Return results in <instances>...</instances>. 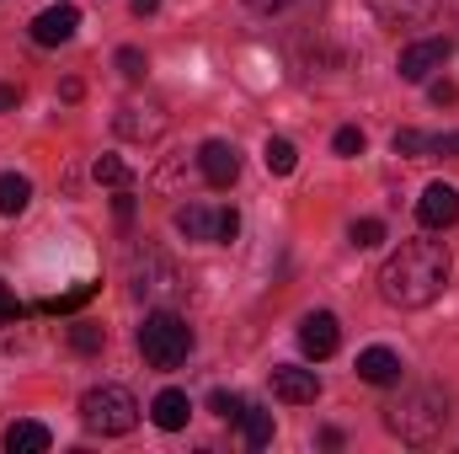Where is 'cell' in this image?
<instances>
[{
	"mask_svg": "<svg viewBox=\"0 0 459 454\" xmlns=\"http://www.w3.org/2000/svg\"><path fill=\"white\" fill-rule=\"evenodd\" d=\"M113 128L123 139H155L160 128H166V113L160 108H139V102H128V108H117Z\"/></svg>",
	"mask_w": 459,
	"mask_h": 454,
	"instance_id": "4fadbf2b",
	"label": "cell"
},
{
	"mask_svg": "<svg viewBox=\"0 0 459 454\" xmlns=\"http://www.w3.org/2000/svg\"><path fill=\"white\" fill-rule=\"evenodd\" d=\"M177 289H182V278H177V267H171L160 251L134 257V294H139V300H166V294H177Z\"/></svg>",
	"mask_w": 459,
	"mask_h": 454,
	"instance_id": "52a82bcc",
	"label": "cell"
},
{
	"mask_svg": "<svg viewBox=\"0 0 459 454\" xmlns=\"http://www.w3.org/2000/svg\"><path fill=\"white\" fill-rule=\"evenodd\" d=\"M150 417H155V428H166V433H177V428H187V417H193V406H187V396H182V390H160V396L150 401Z\"/></svg>",
	"mask_w": 459,
	"mask_h": 454,
	"instance_id": "2e32d148",
	"label": "cell"
},
{
	"mask_svg": "<svg viewBox=\"0 0 459 454\" xmlns=\"http://www.w3.org/2000/svg\"><path fill=\"white\" fill-rule=\"evenodd\" d=\"M209 412H214V417H225V423H240L246 401H240V396H230V390H214V396H209Z\"/></svg>",
	"mask_w": 459,
	"mask_h": 454,
	"instance_id": "cb8c5ba5",
	"label": "cell"
},
{
	"mask_svg": "<svg viewBox=\"0 0 459 454\" xmlns=\"http://www.w3.org/2000/svg\"><path fill=\"white\" fill-rule=\"evenodd\" d=\"M160 11V0H134V16H155Z\"/></svg>",
	"mask_w": 459,
	"mask_h": 454,
	"instance_id": "d6a6232c",
	"label": "cell"
},
{
	"mask_svg": "<svg viewBox=\"0 0 459 454\" xmlns=\"http://www.w3.org/2000/svg\"><path fill=\"white\" fill-rule=\"evenodd\" d=\"M240 423H246V444H251V450H267V444H273V412L246 406V412H240Z\"/></svg>",
	"mask_w": 459,
	"mask_h": 454,
	"instance_id": "d6986e66",
	"label": "cell"
},
{
	"mask_svg": "<svg viewBox=\"0 0 459 454\" xmlns=\"http://www.w3.org/2000/svg\"><path fill=\"white\" fill-rule=\"evenodd\" d=\"M273 396H278V401H289V406H310V401L321 396V380H316V369L278 363V369H273Z\"/></svg>",
	"mask_w": 459,
	"mask_h": 454,
	"instance_id": "30bf717a",
	"label": "cell"
},
{
	"mask_svg": "<svg viewBox=\"0 0 459 454\" xmlns=\"http://www.w3.org/2000/svg\"><path fill=\"white\" fill-rule=\"evenodd\" d=\"M395 155H428V134L401 128V134H395Z\"/></svg>",
	"mask_w": 459,
	"mask_h": 454,
	"instance_id": "4316f807",
	"label": "cell"
},
{
	"mask_svg": "<svg viewBox=\"0 0 459 454\" xmlns=\"http://www.w3.org/2000/svg\"><path fill=\"white\" fill-rule=\"evenodd\" d=\"M81 417H86V428L91 433H134V423H139V401L123 390V385H97V390H86L81 396Z\"/></svg>",
	"mask_w": 459,
	"mask_h": 454,
	"instance_id": "277c9868",
	"label": "cell"
},
{
	"mask_svg": "<svg viewBox=\"0 0 459 454\" xmlns=\"http://www.w3.org/2000/svg\"><path fill=\"white\" fill-rule=\"evenodd\" d=\"M332 150H337V155H363V128H337Z\"/></svg>",
	"mask_w": 459,
	"mask_h": 454,
	"instance_id": "83f0119b",
	"label": "cell"
},
{
	"mask_svg": "<svg viewBox=\"0 0 459 454\" xmlns=\"http://www.w3.org/2000/svg\"><path fill=\"white\" fill-rule=\"evenodd\" d=\"M299 347H305L310 358H332V353L342 347V327H337V316H332V310H310V316L299 321Z\"/></svg>",
	"mask_w": 459,
	"mask_h": 454,
	"instance_id": "9c48e42d",
	"label": "cell"
},
{
	"mask_svg": "<svg viewBox=\"0 0 459 454\" xmlns=\"http://www.w3.org/2000/svg\"><path fill=\"white\" fill-rule=\"evenodd\" d=\"M177 230L187 240H235L240 235V214L235 209H209V204H182L177 209Z\"/></svg>",
	"mask_w": 459,
	"mask_h": 454,
	"instance_id": "5b68a950",
	"label": "cell"
},
{
	"mask_svg": "<svg viewBox=\"0 0 459 454\" xmlns=\"http://www.w3.org/2000/svg\"><path fill=\"white\" fill-rule=\"evenodd\" d=\"M75 27H81V11L75 5H48V11L32 16V43L38 48H59V43L75 38Z\"/></svg>",
	"mask_w": 459,
	"mask_h": 454,
	"instance_id": "ba28073f",
	"label": "cell"
},
{
	"mask_svg": "<svg viewBox=\"0 0 459 454\" xmlns=\"http://www.w3.org/2000/svg\"><path fill=\"white\" fill-rule=\"evenodd\" d=\"M48 444H54V439H48L43 423H11V428H5V450L11 454H43Z\"/></svg>",
	"mask_w": 459,
	"mask_h": 454,
	"instance_id": "e0dca14e",
	"label": "cell"
},
{
	"mask_svg": "<svg viewBox=\"0 0 459 454\" xmlns=\"http://www.w3.org/2000/svg\"><path fill=\"white\" fill-rule=\"evenodd\" d=\"M417 220L428 230H449L459 220V188H449V182H433L422 198H417Z\"/></svg>",
	"mask_w": 459,
	"mask_h": 454,
	"instance_id": "8fae6325",
	"label": "cell"
},
{
	"mask_svg": "<svg viewBox=\"0 0 459 454\" xmlns=\"http://www.w3.org/2000/svg\"><path fill=\"white\" fill-rule=\"evenodd\" d=\"M428 155H459V134H438V139H428Z\"/></svg>",
	"mask_w": 459,
	"mask_h": 454,
	"instance_id": "f546056e",
	"label": "cell"
},
{
	"mask_svg": "<svg viewBox=\"0 0 459 454\" xmlns=\"http://www.w3.org/2000/svg\"><path fill=\"white\" fill-rule=\"evenodd\" d=\"M70 342H75L81 353H102V342H108V332H102L97 321H81V327L70 332Z\"/></svg>",
	"mask_w": 459,
	"mask_h": 454,
	"instance_id": "d4e9b609",
	"label": "cell"
},
{
	"mask_svg": "<svg viewBox=\"0 0 459 454\" xmlns=\"http://www.w3.org/2000/svg\"><path fill=\"white\" fill-rule=\"evenodd\" d=\"M27 204H32V182H27L22 171H0V214L16 220Z\"/></svg>",
	"mask_w": 459,
	"mask_h": 454,
	"instance_id": "ac0fdd59",
	"label": "cell"
},
{
	"mask_svg": "<svg viewBox=\"0 0 459 454\" xmlns=\"http://www.w3.org/2000/svg\"><path fill=\"white\" fill-rule=\"evenodd\" d=\"M449 54H455V43H449V38H422V43H406V48H401L395 70H401V81H428L433 70H444V65H449Z\"/></svg>",
	"mask_w": 459,
	"mask_h": 454,
	"instance_id": "8992f818",
	"label": "cell"
},
{
	"mask_svg": "<svg viewBox=\"0 0 459 454\" xmlns=\"http://www.w3.org/2000/svg\"><path fill=\"white\" fill-rule=\"evenodd\" d=\"M433 102H438V108H455L459 86H455V81H433Z\"/></svg>",
	"mask_w": 459,
	"mask_h": 454,
	"instance_id": "f1b7e54d",
	"label": "cell"
},
{
	"mask_svg": "<svg viewBox=\"0 0 459 454\" xmlns=\"http://www.w3.org/2000/svg\"><path fill=\"white\" fill-rule=\"evenodd\" d=\"M368 11L390 27H411V22H433L438 0H368Z\"/></svg>",
	"mask_w": 459,
	"mask_h": 454,
	"instance_id": "5bb4252c",
	"label": "cell"
},
{
	"mask_svg": "<svg viewBox=\"0 0 459 454\" xmlns=\"http://www.w3.org/2000/svg\"><path fill=\"white\" fill-rule=\"evenodd\" d=\"M5 321H16V300H11V289L0 284V327H5Z\"/></svg>",
	"mask_w": 459,
	"mask_h": 454,
	"instance_id": "4dcf8cb0",
	"label": "cell"
},
{
	"mask_svg": "<svg viewBox=\"0 0 459 454\" xmlns=\"http://www.w3.org/2000/svg\"><path fill=\"white\" fill-rule=\"evenodd\" d=\"M97 294V284H81V289H70V294H59V300H48L43 310H54V316H70V310H81L86 300Z\"/></svg>",
	"mask_w": 459,
	"mask_h": 454,
	"instance_id": "7402d4cb",
	"label": "cell"
},
{
	"mask_svg": "<svg viewBox=\"0 0 459 454\" xmlns=\"http://www.w3.org/2000/svg\"><path fill=\"white\" fill-rule=\"evenodd\" d=\"M139 353H144L150 369H177L193 353V327L177 310H150L144 327H139Z\"/></svg>",
	"mask_w": 459,
	"mask_h": 454,
	"instance_id": "3957f363",
	"label": "cell"
},
{
	"mask_svg": "<svg viewBox=\"0 0 459 454\" xmlns=\"http://www.w3.org/2000/svg\"><path fill=\"white\" fill-rule=\"evenodd\" d=\"M117 70H123V75H128V81H139V75H144V70H150V59H144V54H139V48H117Z\"/></svg>",
	"mask_w": 459,
	"mask_h": 454,
	"instance_id": "484cf974",
	"label": "cell"
},
{
	"mask_svg": "<svg viewBox=\"0 0 459 454\" xmlns=\"http://www.w3.org/2000/svg\"><path fill=\"white\" fill-rule=\"evenodd\" d=\"M358 380H368V385H395V380H401V358H395L390 347H363V353H358Z\"/></svg>",
	"mask_w": 459,
	"mask_h": 454,
	"instance_id": "9a60e30c",
	"label": "cell"
},
{
	"mask_svg": "<svg viewBox=\"0 0 459 454\" xmlns=\"http://www.w3.org/2000/svg\"><path fill=\"white\" fill-rule=\"evenodd\" d=\"M262 161H267V171H273V177H289V171L299 166V150H294L289 139H267V150H262Z\"/></svg>",
	"mask_w": 459,
	"mask_h": 454,
	"instance_id": "ffe728a7",
	"label": "cell"
},
{
	"mask_svg": "<svg viewBox=\"0 0 459 454\" xmlns=\"http://www.w3.org/2000/svg\"><path fill=\"white\" fill-rule=\"evenodd\" d=\"M449 284V246L444 240H401V251L379 267V294L395 310H422Z\"/></svg>",
	"mask_w": 459,
	"mask_h": 454,
	"instance_id": "6da1fadb",
	"label": "cell"
},
{
	"mask_svg": "<svg viewBox=\"0 0 459 454\" xmlns=\"http://www.w3.org/2000/svg\"><path fill=\"white\" fill-rule=\"evenodd\" d=\"M198 166H204V182H209V188H230V182L240 177V155H235L230 139H209V144L198 150Z\"/></svg>",
	"mask_w": 459,
	"mask_h": 454,
	"instance_id": "7c38bea8",
	"label": "cell"
},
{
	"mask_svg": "<svg viewBox=\"0 0 459 454\" xmlns=\"http://www.w3.org/2000/svg\"><path fill=\"white\" fill-rule=\"evenodd\" d=\"M444 423H449V401H444V390H433V385L406 390L401 401L385 406V428H390L401 444H433V439L444 433Z\"/></svg>",
	"mask_w": 459,
	"mask_h": 454,
	"instance_id": "7a4b0ae2",
	"label": "cell"
},
{
	"mask_svg": "<svg viewBox=\"0 0 459 454\" xmlns=\"http://www.w3.org/2000/svg\"><path fill=\"white\" fill-rule=\"evenodd\" d=\"M347 235H352V246H358V251H368V246H379V240H385V225H379V220H352Z\"/></svg>",
	"mask_w": 459,
	"mask_h": 454,
	"instance_id": "603a6c76",
	"label": "cell"
},
{
	"mask_svg": "<svg viewBox=\"0 0 459 454\" xmlns=\"http://www.w3.org/2000/svg\"><path fill=\"white\" fill-rule=\"evenodd\" d=\"M256 11H283V5H294V0H251Z\"/></svg>",
	"mask_w": 459,
	"mask_h": 454,
	"instance_id": "836d02e7",
	"label": "cell"
},
{
	"mask_svg": "<svg viewBox=\"0 0 459 454\" xmlns=\"http://www.w3.org/2000/svg\"><path fill=\"white\" fill-rule=\"evenodd\" d=\"M22 102V86H0V113H11Z\"/></svg>",
	"mask_w": 459,
	"mask_h": 454,
	"instance_id": "1f68e13d",
	"label": "cell"
},
{
	"mask_svg": "<svg viewBox=\"0 0 459 454\" xmlns=\"http://www.w3.org/2000/svg\"><path fill=\"white\" fill-rule=\"evenodd\" d=\"M91 177H97L102 188H128V177H134V171H128V166H123L117 155H97V166H91Z\"/></svg>",
	"mask_w": 459,
	"mask_h": 454,
	"instance_id": "44dd1931",
	"label": "cell"
}]
</instances>
